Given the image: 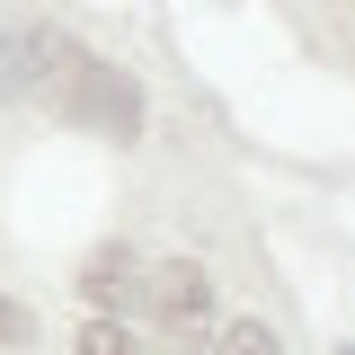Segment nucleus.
<instances>
[{"mask_svg": "<svg viewBox=\"0 0 355 355\" xmlns=\"http://www.w3.org/2000/svg\"><path fill=\"white\" fill-rule=\"evenodd\" d=\"M0 98H27L44 116H71V125H98L107 142H133L142 133V98L116 62H98L89 44H71L44 18H9L0 27Z\"/></svg>", "mask_w": 355, "mask_h": 355, "instance_id": "f257e3e1", "label": "nucleus"}, {"mask_svg": "<svg viewBox=\"0 0 355 355\" xmlns=\"http://www.w3.org/2000/svg\"><path fill=\"white\" fill-rule=\"evenodd\" d=\"M80 293L107 320H151L160 347H205L214 338V275L196 258H133V249H98L80 266Z\"/></svg>", "mask_w": 355, "mask_h": 355, "instance_id": "f03ea898", "label": "nucleus"}, {"mask_svg": "<svg viewBox=\"0 0 355 355\" xmlns=\"http://www.w3.org/2000/svg\"><path fill=\"white\" fill-rule=\"evenodd\" d=\"M214 355H284V347H275V329H266V320H231V329L214 338Z\"/></svg>", "mask_w": 355, "mask_h": 355, "instance_id": "7ed1b4c3", "label": "nucleus"}, {"mask_svg": "<svg viewBox=\"0 0 355 355\" xmlns=\"http://www.w3.org/2000/svg\"><path fill=\"white\" fill-rule=\"evenodd\" d=\"M80 355H151V347L133 338L125 320H89V329H80Z\"/></svg>", "mask_w": 355, "mask_h": 355, "instance_id": "20e7f679", "label": "nucleus"}, {"mask_svg": "<svg viewBox=\"0 0 355 355\" xmlns=\"http://www.w3.org/2000/svg\"><path fill=\"white\" fill-rule=\"evenodd\" d=\"M27 338H36V311H27V302H9V293H0V347H27Z\"/></svg>", "mask_w": 355, "mask_h": 355, "instance_id": "39448f33", "label": "nucleus"}]
</instances>
